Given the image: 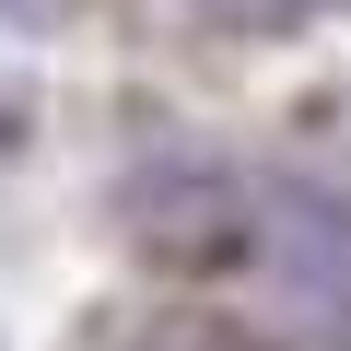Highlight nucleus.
Listing matches in <instances>:
<instances>
[{
    "mask_svg": "<svg viewBox=\"0 0 351 351\" xmlns=\"http://www.w3.org/2000/svg\"><path fill=\"white\" fill-rule=\"evenodd\" d=\"M129 234L164 269H223V258L258 246V176H234V164H152V176H129Z\"/></svg>",
    "mask_w": 351,
    "mask_h": 351,
    "instance_id": "1",
    "label": "nucleus"
},
{
    "mask_svg": "<svg viewBox=\"0 0 351 351\" xmlns=\"http://www.w3.org/2000/svg\"><path fill=\"white\" fill-rule=\"evenodd\" d=\"M211 12H223V24H246V36H281L304 0H211Z\"/></svg>",
    "mask_w": 351,
    "mask_h": 351,
    "instance_id": "3",
    "label": "nucleus"
},
{
    "mask_svg": "<svg viewBox=\"0 0 351 351\" xmlns=\"http://www.w3.org/2000/svg\"><path fill=\"white\" fill-rule=\"evenodd\" d=\"M293 293H304V339H316V351H351V246H339L316 281H293Z\"/></svg>",
    "mask_w": 351,
    "mask_h": 351,
    "instance_id": "2",
    "label": "nucleus"
},
{
    "mask_svg": "<svg viewBox=\"0 0 351 351\" xmlns=\"http://www.w3.org/2000/svg\"><path fill=\"white\" fill-rule=\"evenodd\" d=\"M12 129H24V117H12V94H0V141H12Z\"/></svg>",
    "mask_w": 351,
    "mask_h": 351,
    "instance_id": "5",
    "label": "nucleus"
},
{
    "mask_svg": "<svg viewBox=\"0 0 351 351\" xmlns=\"http://www.w3.org/2000/svg\"><path fill=\"white\" fill-rule=\"evenodd\" d=\"M0 12H24V24H47V12H59V0H0Z\"/></svg>",
    "mask_w": 351,
    "mask_h": 351,
    "instance_id": "4",
    "label": "nucleus"
}]
</instances>
